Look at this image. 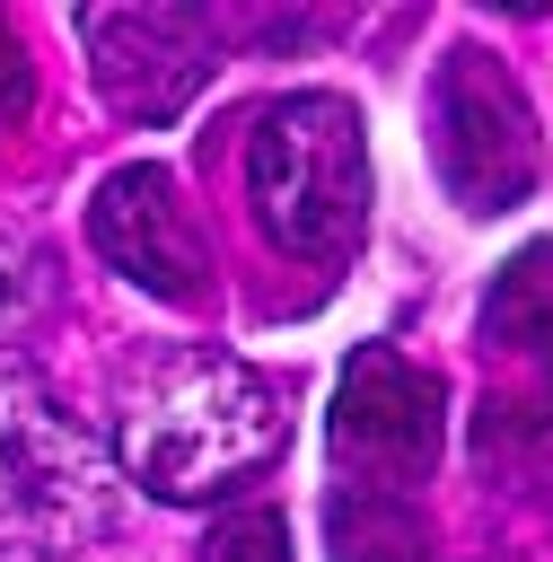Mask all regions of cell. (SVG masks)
I'll list each match as a JSON object with an SVG mask.
<instances>
[{"instance_id":"6da1fadb","label":"cell","mask_w":553,"mask_h":562,"mask_svg":"<svg viewBox=\"0 0 553 562\" xmlns=\"http://www.w3.org/2000/svg\"><path fill=\"white\" fill-rule=\"evenodd\" d=\"M290 439V404L263 369L228 351H176L123 422V465L158 501H211L246 474H263Z\"/></svg>"},{"instance_id":"7a4b0ae2","label":"cell","mask_w":553,"mask_h":562,"mask_svg":"<svg viewBox=\"0 0 553 562\" xmlns=\"http://www.w3.org/2000/svg\"><path fill=\"white\" fill-rule=\"evenodd\" d=\"M246 202L281 255L342 263L369 228V140H360L351 97L298 88V97L263 105V123L246 140Z\"/></svg>"},{"instance_id":"3957f363","label":"cell","mask_w":553,"mask_h":562,"mask_svg":"<svg viewBox=\"0 0 553 562\" xmlns=\"http://www.w3.org/2000/svg\"><path fill=\"white\" fill-rule=\"evenodd\" d=\"M114 527V448L0 351V536L18 544H88Z\"/></svg>"},{"instance_id":"277c9868","label":"cell","mask_w":553,"mask_h":562,"mask_svg":"<svg viewBox=\"0 0 553 562\" xmlns=\"http://www.w3.org/2000/svg\"><path fill=\"white\" fill-rule=\"evenodd\" d=\"M430 167L465 211H509L535 193V105L500 53L456 44L430 70Z\"/></svg>"},{"instance_id":"5b68a950","label":"cell","mask_w":553,"mask_h":562,"mask_svg":"<svg viewBox=\"0 0 553 562\" xmlns=\"http://www.w3.org/2000/svg\"><path fill=\"white\" fill-rule=\"evenodd\" d=\"M439 439H448L439 378L386 342H360L334 386V413H325V457H334L342 492H404L413 501V483L439 465Z\"/></svg>"},{"instance_id":"8992f818","label":"cell","mask_w":553,"mask_h":562,"mask_svg":"<svg viewBox=\"0 0 553 562\" xmlns=\"http://www.w3.org/2000/svg\"><path fill=\"white\" fill-rule=\"evenodd\" d=\"M79 35H88V70H97V97L132 123H167L184 114L219 53V18L211 9H79Z\"/></svg>"},{"instance_id":"52a82bcc","label":"cell","mask_w":553,"mask_h":562,"mask_svg":"<svg viewBox=\"0 0 553 562\" xmlns=\"http://www.w3.org/2000/svg\"><path fill=\"white\" fill-rule=\"evenodd\" d=\"M88 237H97V255L123 272V281H140L149 299H202L211 290V255H202V237H193V220H184V202H176V176L167 167H114L105 184H97V202H88Z\"/></svg>"},{"instance_id":"ba28073f","label":"cell","mask_w":553,"mask_h":562,"mask_svg":"<svg viewBox=\"0 0 553 562\" xmlns=\"http://www.w3.org/2000/svg\"><path fill=\"white\" fill-rule=\"evenodd\" d=\"M325 553L334 562H421L430 527L404 492H334L325 509Z\"/></svg>"},{"instance_id":"9c48e42d","label":"cell","mask_w":553,"mask_h":562,"mask_svg":"<svg viewBox=\"0 0 553 562\" xmlns=\"http://www.w3.org/2000/svg\"><path fill=\"white\" fill-rule=\"evenodd\" d=\"M483 334L518 342V351H553V246L509 255V272H500V290L483 307Z\"/></svg>"},{"instance_id":"30bf717a","label":"cell","mask_w":553,"mask_h":562,"mask_svg":"<svg viewBox=\"0 0 553 562\" xmlns=\"http://www.w3.org/2000/svg\"><path fill=\"white\" fill-rule=\"evenodd\" d=\"M202 562H290V527L281 509H228L202 544Z\"/></svg>"},{"instance_id":"8fae6325","label":"cell","mask_w":553,"mask_h":562,"mask_svg":"<svg viewBox=\"0 0 553 562\" xmlns=\"http://www.w3.org/2000/svg\"><path fill=\"white\" fill-rule=\"evenodd\" d=\"M0 105H26V61L9 44V26H0Z\"/></svg>"},{"instance_id":"7c38bea8","label":"cell","mask_w":553,"mask_h":562,"mask_svg":"<svg viewBox=\"0 0 553 562\" xmlns=\"http://www.w3.org/2000/svg\"><path fill=\"white\" fill-rule=\"evenodd\" d=\"M544 369H553V351H544Z\"/></svg>"}]
</instances>
